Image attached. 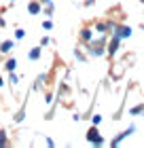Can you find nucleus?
<instances>
[{"instance_id":"f257e3e1","label":"nucleus","mask_w":144,"mask_h":148,"mask_svg":"<svg viewBox=\"0 0 144 148\" xmlns=\"http://www.w3.org/2000/svg\"><path fill=\"white\" fill-rule=\"evenodd\" d=\"M38 55H40V53H38V49H34V51H30V57H32V59H36Z\"/></svg>"},{"instance_id":"f03ea898","label":"nucleus","mask_w":144,"mask_h":148,"mask_svg":"<svg viewBox=\"0 0 144 148\" xmlns=\"http://www.w3.org/2000/svg\"><path fill=\"white\" fill-rule=\"evenodd\" d=\"M38 9H40L38 4H32V6H30V13H38Z\"/></svg>"},{"instance_id":"7ed1b4c3","label":"nucleus","mask_w":144,"mask_h":148,"mask_svg":"<svg viewBox=\"0 0 144 148\" xmlns=\"http://www.w3.org/2000/svg\"><path fill=\"white\" fill-rule=\"evenodd\" d=\"M4 144V133H0V146Z\"/></svg>"}]
</instances>
